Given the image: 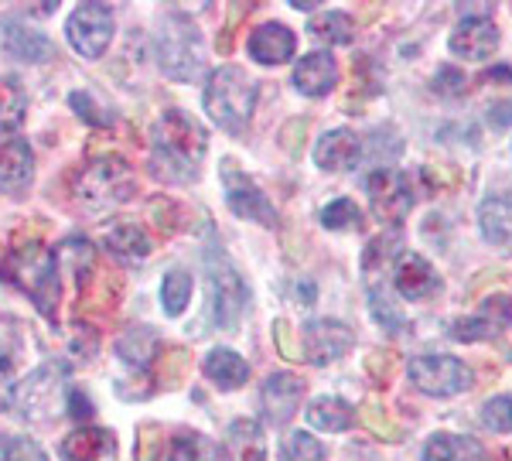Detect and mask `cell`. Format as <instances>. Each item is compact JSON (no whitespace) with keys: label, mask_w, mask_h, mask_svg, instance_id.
Returning <instances> with one entry per match:
<instances>
[{"label":"cell","mask_w":512,"mask_h":461,"mask_svg":"<svg viewBox=\"0 0 512 461\" xmlns=\"http://www.w3.org/2000/svg\"><path fill=\"white\" fill-rule=\"evenodd\" d=\"M256 82L236 65H222L205 82V113L229 134H243L256 110Z\"/></svg>","instance_id":"3957f363"},{"label":"cell","mask_w":512,"mask_h":461,"mask_svg":"<svg viewBox=\"0 0 512 461\" xmlns=\"http://www.w3.org/2000/svg\"><path fill=\"white\" fill-rule=\"evenodd\" d=\"M448 48L451 55H458L465 62H485L499 48V28L492 24V18H478V21L461 18L458 28L451 31Z\"/></svg>","instance_id":"9a60e30c"},{"label":"cell","mask_w":512,"mask_h":461,"mask_svg":"<svg viewBox=\"0 0 512 461\" xmlns=\"http://www.w3.org/2000/svg\"><path fill=\"white\" fill-rule=\"evenodd\" d=\"M274 332H277L274 339H277V345H280V352H284L287 359H297V356H301V352H297L294 345H291V321H284V318L274 321Z\"/></svg>","instance_id":"7bdbcfd3"},{"label":"cell","mask_w":512,"mask_h":461,"mask_svg":"<svg viewBox=\"0 0 512 461\" xmlns=\"http://www.w3.org/2000/svg\"><path fill=\"white\" fill-rule=\"evenodd\" d=\"M400 257H403V240L396 229L369 240L366 253H362V281H366L369 301H390L386 298V284L393 281V267Z\"/></svg>","instance_id":"7c38bea8"},{"label":"cell","mask_w":512,"mask_h":461,"mask_svg":"<svg viewBox=\"0 0 512 461\" xmlns=\"http://www.w3.org/2000/svg\"><path fill=\"white\" fill-rule=\"evenodd\" d=\"M362 212L352 199H335L321 209V226L325 229H359Z\"/></svg>","instance_id":"d590c367"},{"label":"cell","mask_w":512,"mask_h":461,"mask_svg":"<svg viewBox=\"0 0 512 461\" xmlns=\"http://www.w3.org/2000/svg\"><path fill=\"white\" fill-rule=\"evenodd\" d=\"M168 461H222V451L212 438L192 431V434L175 438V444H171V451H168Z\"/></svg>","instance_id":"d6a6232c"},{"label":"cell","mask_w":512,"mask_h":461,"mask_svg":"<svg viewBox=\"0 0 512 461\" xmlns=\"http://www.w3.org/2000/svg\"><path fill=\"white\" fill-rule=\"evenodd\" d=\"M308 424L318 427V431H328V434L349 431L355 424V410L342 397H318L308 407Z\"/></svg>","instance_id":"f1b7e54d"},{"label":"cell","mask_w":512,"mask_h":461,"mask_svg":"<svg viewBox=\"0 0 512 461\" xmlns=\"http://www.w3.org/2000/svg\"><path fill=\"white\" fill-rule=\"evenodd\" d=\"M161 352V342L151 328H130V332L120 335L117 342V356L127 362V366H137V369H147Z\"/></svg>","instance_id":"f546056e"},{"label":"cell","mask_w":512,"mask_h":461,"mask_svg":"<svg viewBox=\"0 0 512 461\" xmlns=\"http://www.w3.org/2000/svg\"><path fill=\"white\" fill-rule=\"evenodd\" d=\"M366 192L369 202H373V216L386 226H400L403 219L414 209V185H410V175L393 168H379L366 178Z\"/></svg>","instance_id":"9c48e42d"},{"label":"cell","mask_w":512,"mask_h":461,"mask_svg":"<svg viewBox=\"0 0 512 461\" xmlns=\"http://www.w3.org/2000/svg\"><path fill=\"white\" fill-rule=\"evenodd\" d=\"M4 458H7V461H48L45 451H41L38 444H35V441H28V438H14V441L4 448Z\"/></svg>","instance_id":"60d3db41"},{"label":"cell","mask_w":512,"mask_h":461,"mask_svg":"<svg viewBox=\"0 0 512 461\" xmlns=\"http://www.w3.org/2000/svg\"><path fill=\"white\" fill-rule=\"evenodd\" d=\"M62 461H117V438L106 427H76L59 444Z\"/></svg>","instance_id":"ffe728a7"},{"label":"cell","mask_w":512,"mask_h":461,"mask_svg":"<svg viewBox=\"0 0 512 461\" xmlns=\"http://www.w3.org/2000/svg\"><path fill=\"white\" fill-rule=\"evenodd\" d=\"M0 277L21 294L35 301V308L45 318H55L59 308V260L55 250H45L41 243H24L0 260Z\"/></svg>","instance_id":"7a4b0ae2"},{"label":"cell","mask_w":512,"mask_h":461,"mask_svg":"<svg viewBox=\"0 0 512 461\" xmlns=\"http://www.w3.org/2000/svg\"><path fill=\"white\" fill-rule=\"evenodd\" d=\"M294 86L304 96H328L338 86V62L332 52H311L294 65Z\"/></svg>","instance_id":"44dd1931"},{"label":"cell","mask_w":512,"mask_h":461,"mask_svg":"<svg viewBox=\"0 0 512 461\" xmlns=\"http://www.w3.org/2000/svg\"><path fill=\"white\" fill-rule=\"evenodd\" d=\"M482 424L492 434H512V397H492L482 403Z\"/></svg>","instance_id":"74e56055"},{"label":"cell","mask_w":512,"mask_h":461,"mask_svg":"<svg viewBox=\"0 0 512 461\" xmlns=\"http://www.w3.org/2000/svg\"><path fill=\"white\" fill-rule=\"evenodd\" d=\"M209 151V134L192 113L168 110L154 127L151 137V168L164 181H195L202 158Z\"/></svg>","instance_id":"6da1fadb"},{"label":"cell","mask_w":512,"mask_h":461,"mask_svg":"<svg viewBox=\"0 0 512 461\" xmlns=\"http://www.w3.org/2000/svg\"><path fill=\"white\" fill-rule=\"evenodd\" d=\"M226 451H229V461H263L267 458L263 427L256 421H250V417H239V421L229 424Z\"/></svg>","instance_id":"4316f807"},{"label":"cell","mask_w":512,"mask_h":461,"mask_svg":"<svg viewBox=\"0 0 512 461\" xmlns=\"http://www.w3.org/2000/svg\"><path fill=\"white\" fill-rule=\"evenodd\" d=\"M359 417H362V424H366L369 431L379 434V438H386V441H396V438H400V427H396V424L390 421V414H386L383 403H379V400H366V403H362Z\"/></svg>","instance_id":"f35d334b"},{"label":"cell","mask_w":512,"mask_h":461,"mask_svg":"<svg viewBox=\"0 0 512 461\" xmlns=\"http://www.w3.org/2000/svg\"><path fill=\"white\" fill-rule=\"evenodd\" d=\"M0 461H7V458H4V448H0Z\"/></svg>","instance_id":"bcb514c9"},{"label":"cell","mask_w":512,"mask_h":461,"mask_svg":"<svg viewBox=\"0 0 512 461\" xmlns=\"http://www.w3.org/2000/svg\"><path fill=\"white\" fill-rule=\"evenodd\" d=\"M158 65L164 76L178 82H192L205 69V45L202 35L185 14H168L158 28Z\"/></svg>","instance_id":"5b68a950"},{"label":"cell","mask_w":512,"mask_h":461,"mask_svg":"<svg viewBox=\"0 0 512 461\" xmlns=\"http://www.w3.org/2000/svg\"><path fill=\"white\" fill-rule=\"evenodd\" d=\"M485 120H489L492 130L512 127V96H509V100H495L489 110H485Z\"/></svg>","instance_id":"b9f144b4"},{"label":"cell","mask_w":512,"mask_h":461,"mask_svg":"<svg viewBox=\"0 0 512 461\" xmlns=\"http://www.w3.org/2000/svg\"><path fill=\"white\" fill-rule=\"evenodd\" d=\"M137 192V178L130 171V164L117 158V154H103V158H93L86 168L76 175V195L86 209L103 212L113 209V205L130 202Z\"/></svg>","instance_id":"277c9868"},{"label":"cell","mask_w":512,"mask_h":461,"mask_svg":"<svg viewBox=\"0 0 512 461\" xmlns=\"http://www.w3.org/2000/svg\"><path fill=\"white\" fill-rule=\"evenodd\" d=\"M188 301H192V274H185V270H171V274L164 277V284H161L164 311H168L171 318H178L181 311L188 308Z\"/></svg>","instance_id":"836d02e7"},{"label":"cell","mask_w":512,"mask_h":461,"mask_svg":"<svg viewBox=\"0 0 512 461\" xmlns=\"http://www.w3.org/2000/svg\"><path fill=\"white\" fill-rule=\"evenodd\" d=\"M222 188H226L229 209H233L239 219H250L256 226H267V229L277 226V209L270 205L267 195H263V188L256 185L246 171H239V164L233 158L222 161Z\"/></svg>","instance_id":"ba28073f"},{"label":"cell","mask_w":512,"mask_h":461,"mask_svg":"<svg viewBox=\"0 0 512 461\" xmlns=\"http://www.w3.org/2000/svg\"><path fill=\"white\" fill-rule=\"evenodd\" d=\"M308 35L318 41H328V45H349L355 38V21L342 11H325V14H315V18H311Z\"/></svg>","instance_id":"4dcf8cb0"},{"label":"cell","mask_w":512,"mask_h":461,"mask_svg":"<svg viewBox=\"0 0 512 461\" xmlns=\"http://www.w3.org/2000/svg\"><path fill=\"white\" fill-rule=\"evenodd\" d=\"M35 171V154L21 137H4L0 141V195H21L31 185Z\"/></svg>","instance_id":"ac0fdd59"},{"label":"cell","mask_w":512,"mask_h":461,"mask_svg":"<svg viewBox=\"0 0 512 461\" xmlns=\"http://www.w3.org/2000/svg\"><path fill=\"white\" fill-rule=\"evenodd\" d=\"M478 226L492 246H512V192L489 195L478 209Z\"/></svg>","instance_id":"cb8c5ba5"},{"label":"cell","mask_w":512,"mask_h":461,"mask_svg":"<svg viewBox=\"0 0 512 461\" xmlns=\"http://www.w3.org/2000/svg\"><path fill=\"white\" fill-rule=\"evenodd\" d=\"M202 369H205V376H209V383H216L219 390H239V386L250 380V366H246V359L233 349H212L209 356H205Z\"/></svg>","instance_id":"484cf974"},{"label":"cell","mask_w":512,"mask_h":461,"mask_svg":"<svg viewBox=\"0 0 512 461\" xmlns=\"http://www.w3.org/2000/svg\"><path fill=\"white\" fill-rule=\"evenodd\" d=\"M280 461H325V444L304 431H291L280 444Z\"/></svg>","instance_id":"e575fe53"},{"label":"cell","mask_w":512,"mask_h":461,"mask_svg":"<svg viewBox=\"0 0 512 461\" xmlns=\"http://www.w3.org/2000/svg\"><path fill=\"white\" fill-rule=\"evenodd\" d=\"M69 414L76 417V421H86V417L93 414V407H89V400L82 397V390H69Z\"/></svg>","instance_id":"ee69618b"},{"label":"cell","mask_w":512,"mask_h":461,"mask_svg":"<svg viewBox=\"0 0 512 461\" xmlns=\"http://www.w3.org/2000/svg\"><path fill=\"white\" fill-rule=\"evenodd\" d=\"M205 270H209V291H212V318L219 328L236 332L239 321L246 315V304H250V287H246L243 274L222 257V250H209L205 257Z\"/></svg>","instance_id":"8992f818"},{"label":"cell","mask_w":512,"mask_h":461,"mask_svg":"<svg viewBox=\"0 0 512 461\" xmlns=\"http://www.w3.org/2000/svg\"><path fill=\"white\" fill-rule=\"evenodd\" d=\"M512 328V298L509 294H492L489 301L482 304V311L472 318H458L451 325V335L458 342H482L492 339V335Z\"/></svg>","instance_id":"5bb4252c"},{"label":"cell","mask_w":512,"mask_h":461,"mask_svg":"<svg viewBox=\"0 0 512 461\" xmlns=\"http://www.w3.org/2000/svg\"><path fill=\"white\" fill-rule=\"evenodd\" d=\"M465 76H461L458 69H451V65H444V69H437V76H434V93H441V96H461L465 93Z\"/></svg>","instance_id":"ab89813d"},{"label":"cell","mask_w":512,"mask_h":461,"mask_svg":"<svg viewBox=\"0 0 512 461\" xmlns=\"http://www.w3.org/2000/svg\"><path fill=\"white\" fill-rule=\"evenodd\" d=\"M294 7L297 11H315V7H321V4H315V0H294Z\"/></svg>","instance_id":"f6af8a7d"},{"label":"cell","mask_w":512,"mask_h":461,"mask_svg":"<svg viewBox=\"0 0 512 461\" xmlns=\"http://www.w3.org/2000/svg\"><path fill=\"white\" fill-rule=\"evenodd\" d=\"M424 461H489V451L468 434H434L424 448Z\"/></svg>","instance_id":"d4e9b609"},{"label":"cell","mask_w":512,"mask_h":461,"mask_svg":"<svg viewBox=\"0 0 512 461\" xmlns=\"http://www.w3.org/2000/svg\"><path fill=\"white\" fill-rule=\"evenodd\" d=\"M103 243L113 257L130 260V263L147 260V253H151V240H147V233L137 226V222H113V226L106 229Z\"/></svg>","instance_id":"83f0119b"},{"label":"cell","mask_w":512,"mask_h":461,"mask_svg":"<svg viewBox=\"0 0 512 461\" xmlns=\"http://www.w3.org/2000/svg\"><path fill=\"white\" fill-rule=\"evenodd\" d=\"M410 383L427 397H458L475 383V373L454 356H417L407 362Z\"/></svg>","instance_id":"52a82bcc"},{"label":"cell","mask_w":512,"mask_h":461,"mask_svg":"<svg viewBox=\"0 0 512 461\" xmlns=\"http://www.w3.org/2000/svg\"><path fill=\"white\" fill-rule=\"evenodd\" d=\"M62 380H65L62 366H41L28 376V380H21L14 386L11 403L24 417H31V421H48L55 403L62 397Z\"/></svg>","instance_id":"8fae6325"},{"label":"cell","mask_w":512,"mask_h":461,"mask_svg":"<svg viewBox=\"0 0 512 461\" xmlns=\"http://www.w3.org/2000/svg\"><path fill=\"white\" fill-rule=\"evenodd\" d=\"M301 397H304V383L301 376L294 373H274L267 383H263V397H260V407H263V417L267 424H287L291 417L297 414L301 407Z\"/></svg>","instance_id":"2e32d148"},{"label":"cell","mask_w":512,"mask_h":461,"mask_svg":"<svg viewBox=\"0 0 512 461\" xmlns=\"http://www.w3.org/2000/svg\"><path fill=\"white\" fill-rule=\"evenodd\" d=\"M393 287L400 291V298L424 301V298H431L434 291H441V277H437V270L420 257V253L403 250V257L396 260V267H393Z\"/></svg>","instance_id":"e0dca14e"},{"label":"cell","mask_w":512,"mask_h":461,"mask_svg":"<svg viewBox=\"0 0 512 461\" xmlns=\"http://www.w3.org/2000/svg\"><path fill=\"white\" fill-rule=\"evenodd\" d=\"M69 45L76 48L82 59H99L110 48L113 38V11L110 4H79L65 24Z\"/></svg>","instance_id":"30bf717a"},{"label":"cell","mask_w":512,"mask_h":461,"mask_svg":"<svg viewBox=\"0 0 512 461\" xmlns=\"http://www.w3.org/2000/svg\"><path fill=\"white\" fill-rule=\"evenodd\" d=\"M355 345V335L349 325L332 318H318L304 325V359L315 366H328V362L342 359Z\"/></svg>","instance_id":"4fadbf2b"},{"label":"cell","mask_w":512,"mask_h":461,"mask_svg":"<svg viewBox=\"0 0 512 461\" xmlns=\"http://www.w3.org/2000/svg\"><path fill=\"white\" fill-rule=\"evenodd\" d=\"M69 103H72V110H76L86 123H93V127H110L113 123V110L103 103H96V96L89 93V89H76V93L69 96Z\"/></svg>","instance_id":"8d00e7d4"},{"label":"cell","mask_w":512,"mask_h":461,"mask_svg":"<svg viewBox=\"0 0 512 461\" xmlns=\"http://www.w3.org/2000/svg\"><path fill=\"white\" fill-rule=\"evenodd\" d=\"M4 52L14 62H48L55 59V45L48 41L41 31L28 28L21 21H7L4 24Z\"/></svg>","instance_id":"603a6c76"},{"label":"cell","mask_w":512,"mask_h":461,"mask_svg":"<svg viewBox=\"0 0 512 461\" xmlns=\"http://www.w3.org/2000/svg\"><path fill=\"white\" fill-rule=\"evenodd\" d=\"M246 52H250V59L260 62V65L291 62L294 52H297V38H294L291 28L270 21V24H260V28L253 31L250 41H246Z\"/></svg>","instance_id":"d6986e66"},{"label":"cell","mask_w":512,"mask_h":461,"mask_svg":"<svg viewBox=\"0 0 512 461\" xmlns=\"http://www.w3.org/2000/svg\"><path fill=\"white\" fill-rule=\"evenodd\" d=\"M362 158V144L352 130H332L315 144V164L321 171H352Z\"/></svg>","instance_id":"7402d4cb"},{"label":"cell","mask_w":512,"mask_h":461,"mask_svg":"<svg viewBox=\"0 0 512 461\" xmlns=\"http://www.w3.org/2000/svg\"><path fill=\"white\" fill-rule=\"evenodd\" d=\"M24 113H28V96H24L21 82L4 76V79H0V130L21 127Z\"/></svg>","instance_id":"1f68e13d"}]
</instances>
